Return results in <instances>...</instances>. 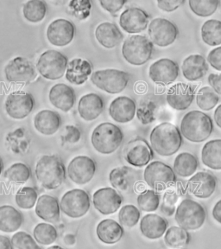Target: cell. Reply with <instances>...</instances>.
<instances>
[{
    "label": "cell",
    "mask_w": 221,
    "mask_h": 249,
    "mask_svg": "<svg viewBox=\"0 0 221 249\" xmlns=\"http://www.w3.org/2000/svg\"><path fill=\"white\" fill-rule=\"evenodd\" d=\"M95 161L87 156H77L70 161L67 174L73 183L85 185L89 183L96 173Z\"/></svg>",
    "instance_id": "5bb4252c"
},
{
    "label": "cell",
    "mask_w": 221,
    "mask_h": 249,
    "mask_svg": "<svg viewBox=\"0 0 221 249\" xmlns=\"http://www.w3.org/2000/svg\"><path fill=\"white\" fill-rule=\"evenodd\" d=\"M214 121L218 126L221 129V104L217 107L214 111Z\"/></svg>",
    "instance_id": "680465c9"
},
{
    "label": "cell",
    "mask_w": 221,
    "mask_h": 249,
    "mask_svg": "<svg viewBox=\"0 0 221 249\" xmlns=\"http://www.w3.org/2000/svg\"><path fill=\"white\" fill-rule=\"evenodd\" d=\"M179 31L175 23L163 18L152 20L148 27V35L153 44L168 47L175 43Z\"/></svg>",
    "instance_id": "8fae6325"
},
{
    "label": "cell",
    "mask_w": 221,
    "mask_h": 249,
    "mask_svg": "<svg viewBox=\"0 0 221 249\" xmlns=\"http://www.w3.org/2000/svg\"><path fill=\"white\" fill-rule=\"evenodd\" d=\"M62 123L60 114L49 109L40 111L34 117V127L39 133L45 136H51L58 132Z\"/></svg>",
    "instance_id": "d4e9b609"
},
{
    "label": "cell",
    "mask_w": 221,
    "mask_h": 249,
    "mask_svg": "<svg viewBox=\"0 0 221 249\" xmlns=\"http://www.w3.org/2000/svg\"><path fill=\"white\" fill-rule=\"evenodd\" d=\"M217 187V178L211 172L200 171L195 173L187 183V189L195 197L201 199L209 198Z\"/></svg>",
    "instance_id": "d6986e66"
},
{
    "label": "cell",
    "mask_w": 221,
    "mask_h": 249,
    "mask_svg": "<svg viewBox=\"0 0 221 249\" xmlns=\"http://www.w3.org/2000/svg\"><path fill=\"white\" fill-rule=\"evenodd\" d=\"M61 138L64 143L75 144L81 140L82 132L77 126L73 124H68L63 130Z\"/></svg>",
    "instance_id": "f907efd6"
},
{
    "label": "cell",
    "mask_w": 221,
    "mask_h": 249,
    "mask_svg": "<svg viewBox=\"0 0 221 249\" xmlns=\"http://www.w3.org/2000/svg\"><path fill=\"white\" fill-rule=\"evenodd\" d=\"M91 82L105 93L117 94L123 92L128 86L130 74L115 69L98 70L91 75Z\"/></svg>",
    "instance_id": "52a82bcc"
},
{
    "label": "cell",
    "mask_w": 221,
    "mask_h": 249,
    "mask_svg": "<svg viewBox=\"0 0 221 249\" xmlns=\"http://www.w3.org/2000/svg\"><path fill=\"white\" fill-rule=\"evenodd\" d=\"M93 74L92 63L82 58L73 59L68 62L66 70V80L74 85H83Z\"/></svg>",
    "instance_id": "f1b7e54d"
},
{
    "label": "cell",
    "mask_w": 221,
    "mask_h": 249,
    "mask_svg": "<svg viewBox=\"0 0 221 249\" xmlns=\"http://www.w3.org/2000/svg\"><path fill=\"white\" fill-rule=\"evenodd\" d=\"M151 146L154 152L163 157L174 155L183 144L181 131L175 124L163 122L155 126L150 135Z\"/></svg>",
    "instance_id": "6da1fadb"
},
{
    "label": "cell",
    "mask_w": 221,
    "mask_h": 249,
    "mask_svg": "<svg viewBox=\"0 0 221 249\" xmlns=\"http://www.w3.org/2000/svg\"><path fill=\"white\" fill-rule=\"evenodd\" d=\"M202 38L209 46H219L221 44V21L209 19L202 25Z\"/></svg>",
    "instance_id": "8d00e7d4"
},
{
    "label": "cell",
    "mask_w": 221,
    "mask_h": 249,
    "mask_svg": "<svg viewBox=\"0 0 221 249\" xmlns=\"http://www.w3.org/2000/svg\"><path fill=\"white\" fill-rule=\"evenodd\" d=\"M196 103L203 111H210L217 106L220 97L211 87H203L196 94Z\"/></svg>",
    "instance_id": "b9f144b4"
},
{
    "label": "cell",
    "mask_w": 221,
    "mask_h": 249,
    "mask_svg": "<svg viewBox=\"0 0 221 249\" xmlns=\"http://www.w3.org/2000/svg\"><path fill=\"white\" fill-rule=\"evenodd\" d=\"M3 168H4V163H3V161H2L1 158H0V175H1L2 171H3Z\"/></svg>",
    "instance_id": "94428289"
},
{
    "label": "cell",
    "mask_w": 221,
    "mask_h": 249,
    "mask_svg": "<svg viewBox=\"0 0 221 249\" xmlns=\"http://www.w3.org/2000/svg\"><path fill=\"white\" fill-rule=\"evenodd\" d=\"M70 12L78 19H86L90 16L92 4L89 0H74L69 3Z\"/></svg>",
    "instance_id": "c3c4849f"
},
{
    "label": "cell",
    "mask_w": 221,
    "mask_h": 249,
    "mask_svg": "<svg viewBox=\"0 0 221 249\" xmlns=\"http://www.w3.org/2000/svg\"><path fill=\"white\" fill-rule=\"evenodd\" d=\"M145 183L154 191L166 190L176 181L175 171L165 163L154 161L149 163L144 171Z\"/></svg>",
    "instance_id": "9c48e42d"
},
{
    "label": "cell",
    "mask_w": 221,
    "mask_h": 249,
    "mask_svg": "<svg viewBox=\"0 0 221 249\" xmlns=\"http://www.w3.org/2000/svg\"><path fill=\"white\" fill-rule=\"evenodd\" d=\"M182 71L187 81L195 82L206 75L208 71V63L202 54H190L184 59Z\"/></svg>",
    "instance_id": "f546056e"
},
{
    "label": "cell",
    "mask_w": 221,
    "mask_h": 249,
    "mask_svg": "<svg viewBox=\"0 0 221 249\" xmlns=\"http://www.w3.org/2000/svg\"><path fill=\"white\" fill-rule=\"evenodd\" d=\"M48 6L43 0H30L23 4V18L30 23L42 22L47 15Z\"/></svg>",
    "instance_id": "d590c367"
},
{
    "label": "cell",
    "mask_w": 221,
    "mask_h": 249,
    "mask_svg": "<svg viewBox=\"0 0 221 249\" xmlns=\"http://www.w3.org/2000/svg\"><path fill=\"white\" fill-rule=\"evenodd\" d=\"M194 96L195 92L192 86L185 83H176L168 90L166 101L172 108L183 111L190 107Z\"/></svg>",
    "instance_id": "44dd1931"
},
{
    "label": "cell",
    "mask_w": 221,
    "mask_h": 249,
    "mask_svg": "<svg viewBox=\"0 0 221 249\" xmlns=\"http://www.w3.org/2000/svg\"><path fill=\"white\" fill-rule=\"evenodd\" d=\"M12 243L17 249H42L31 234L19 231L12 235Z\"/></svg>",
    "instance_id": "7dc6e473"
},
{
    "label": "cell",
    "mask_w": 221,
    "mask_h": 249,
    "mask_svg": "<svg viewBox=\"0 0 221 249\" xmlns=\"http://www.w3.org/2000/svg\"><path fill=\"white\" fill-rule=\"evenodd\" d=\"M154 45L147 36L133 35L124 40L122 54L126 62L133 66H142L152 58Z\"/></svg>",
    "instance_id": "5b68a950"
},
{
    "label": "cell",
    "mask_w": 221,
    "mask_h": 249,
    "mask_svg": "<svg viewBox=\"0 0 221 249\" xmlns=\"http://www.w3.org/2000/svg\"><path fill=\"white\" fill-rule=\"evenodd\" d=\"M207 62L214 70L221 71V46L210 51L207 55Z\"/></svg>",
    "instance_id": "db71d44e"
},
{
    "label": "cell",
    "mask_w": 221,
    "mask_h": 249,
    "mask_svg": "<svg viewBox=\"0 0 221 249\" xmlns=\"http://www.w3.org/2000/svg\"><path fill=\"white\" fill-rule=\"evenodd\" d=\"M31 171L27 164L15 163L4 171V178L11 183L22 184L31 178Z\"/></svg>",
    "instance_id": "ab89813d"
},
{
    "label": "cell",
    "mask_w": 221,
    "mask_h": 249,
    "mask_svg": "<svg viewBox=\"0 0 221 249\" xmlns=\"http://www.w3.org/2000/svg\"><path fill=\"white\" fill-rule=\"evenodd\" d=\"M140 210L134 205L127 204L121 208L119 212V221L121 225L126 228H133L139 222Z\"/></svg>",
    "instance_id": "bcb514c9"
},
{
    "label": "cell",
    "mask_w": 221,
    "mask_h": 249,
    "mask_svg": "<svg viewBox=\"0 0 221 249\" xmlns=\"http://www.w3.org/2000/svg\"><path fill=\"white\" fill-rule=\"evenodd\" d=\"M4 75L7 82L18 84H29L36 76L35 66L27 58L17 56L8 62L4 68Z\"/></svg>",
    "instance_id": "7c38bea8"
},
{
    "label": "cell",
    "mask_w": 221,
    "mask_h": 249,
    "mask_svg": "<svg viewBox=\"0 0 221 249\" xmlns=\"http://www.w3.org/2000/svg\"><path fill=\"white\" fill-rule=\"evenodd\" d=\"M35 107L32 94L23 91L10 93L4 101V109L9 117L14 120H23L31 114Z\"/></svg>",
    "instance_id": "4fadbf2b"
},
{
    "label": "cell",
    "mask_w": 221,
    "mask_h": 249,
    "mask_svg": "<svg viewBox=\"0 0 221 249\" xmlns=\"http://www.w3.org/2000/svg\"><path fill=\"white\" fill-rule=\"evenodd\" d=\"M206 212L201 203L192 199H184L175 211V222L183 230H197L206 221Z\"/></svg>",
    "instance_id": "8992f818"
},
{
    "label": "cell",
    "mask_w": 221,
    "mask_h": 249,
    "mask_svg": "<svg viewBox=\"0 0 221 249\" xmlns=\"http://www.w3.org/2000/svg\"><path fill=\"white\" fill-rule=\"evenodd\" d=\"M169 222L166 219L156 214H145L140 222V231L144 237L156 240L166 233Z\"/></svg>",
    "instance_id": "83f0119b"
},
{
    "label": "cell",
    "mask_w": 221,
    "mask_h": 249,
    "mask_svg": "<svg viewBox=\"0 0 221 249\" xmlns=\"http://www.w3.org/2000/svg\"><path fill=\"white\" fill-rule=\"evenodd\" d=\"M68 62V59L65 54L51 50L43 52L39 56L36 62V70L47 80L56 81L64 76Z\"/></svg>",
    "instance_id": "ba28073f"
},
{
    "label": "cell",
    "mask_w": 221,
    "mask_h": 249,
    "mask_svg": "<svg viewBox=\"0 0 221 249\" xmlns=\"http://www.w3.org/2000/svg\"><path fill=\"white\" fill-rule=\"evenodd\" d=\"M197 158L189 152H182L175 158L174 162V171L182 178H187L194 175L198 169Z\"/></svg>",
    "instance_id": "e575fe53"
},
{
    "label": "cell",
    "mask_w": 221,
    "mask_h": 249,
    "mask_svg": "<svg viewBox=\"0 0 221 249\" xmlns=\"http://www.w3.org/2000/svg\"><path fill=\"white\" fill-rule=\"evenodd\" d=\"M109 181L114 189L121 191H128L135 183V172L127 166L117 167L110 172Z\"/></svg>",
    "instance_id": "d6a6232c"
},
{
    "label": "cell",
    "mask_w": 221,
    "mask_h": 249,
    "mask_svg": "<svg viewBox=\"0 0 221 249\" xmlns=\"http://www.w3.org/2000/svg\"><path fill=\"white\" fill-rule=\"evenodd\" d=\"M155 101L146 98L140 101L138 107L136 108V115L142 124H151L155 120Z\"/></svg>",
    "instance_id": "f6af8a7d"
},
{
    "label": "cell",
    "mask_w": 221,
    "mask_h": 249,
    "mask_svg": "<svg viewBox=\"0 0 221 249\" xmlns=\"http://www.w3.org/2000/svg\"><path fill=\"white\" fill-rule=\"evenodd\" d=\"M183 138L193 143H202L207 140L214 131V122L206 113L194 110L187 113L181 122Z\"/></svg>",
    "instance_id": "3957f363"
},
{
    "label": "cell",
    "mask_w": 221,
    "mask_h": 249,
    "mask_svg": "<svg viewBox=\"0 0 221 249\" xmlns=\"http://www.w3.org/2000/svg\"><path fill=\"white\" fill-rule=\"evenodd\" d=\"M63 249V248H62V247H60V246L57 245H54V246H51V247H50L49 249Z\"/></svg>",
    "instance_id": "6125c7cd"
},
{
    "label": "cell",
    "mask_w": 221,
    "mask_h": 249,
    "mask_svg": "<svg viewBox=\"0 0 221 249\" xmlns=\"http://www.w3.org/2000/svg\"><path fill=\"white\" fill-rule=\"evenodd\" d=\"M33 236L35 241L41 245H51L58 237L57 230L51 223L42 222L35 226L33 230Z\"/></svg>",
    "instance_id": "f35d334b"
},
{
    "label": "cell",
    "mask_w": 221,
    "mask_h": 249,
    "mask_svg": "<svg viewBox=\"0 0 221 249\" xmlns=\"http://www.w3.org/2000/svg\"><path fill=\"white\" fill-rule=\"evenodd\" d=\"M207 81L214 92L221 95V74H210Z\"/></svg>",
    "instance_id": "11a10c76"
},
{
    "label": "cell",
    "mask_w": 221,
    "mask_h": 249,
    "mask_svg": "<svg viewBox=\"0 0 221 249\" xmlns=\"http://www.w3.org/2000/svg\"><path fill=\"white\" fill-rule=\"evenodd\" d=\"M35 212L44 222L55 223L61 217V208L58 199L50 195H42L37 199Z\"/></svg>",
    "instance_id": "484cf974"
},
{
    "label": "cell",
    "mask_w": 221,
    "mask_h": 249,
    "mask_svg": "<svg viewBox=\"0 0 221 249\" xmlns=\"http://www.w3.org/2000/svg\"><path fill=\"white\" fill-rule=\"evenodd\" d=\"M220 2L218 0H189L191 11L198 17L206 18L217 11Z\"/></svg>",
    "instance_id": "ee69618b"
},
{
    "label": "cell",
    "mask_w": 221,
    "mask_h": 249,
    "mask_svg": "<svg viewBox=\"0 0 221 249\" xmlns=\"http://www.w3.org/2000/svg\"><path fill=\"white\" fill-rule=\"evenodd\" d=\"M181 195L175 190H169L165 192L163 196V204L161 207V210L163 214L170 216L174 214L175 210V204L178 201Z\"/></svg>",
    "instance_id": "681fc988"
},
{
    "label": "cell",
    "mask_w": 221,
    "mask_h": 249,
    "mask_svg": "<svg viewBox=\"0 0 221 249\" xmlns=\"http://www.w3.org/2000/svg\"><path fill=\"white\" fill-rule=\"evenodd\" d=\"M150 21V16L143 9L131 7L121 13L119 25L129 34H138L145 31Z\"/></svg>",
    "instance_id": "ffe728a7"
},
{
    "label": "cell",
    "mask_w": 221,
    "mask_h": 249,
    "mask_svg": "<svg viewBox=\"0 0 221 249\" xmlns=\"http://www.w3.org/2000/svg\"><path fill=\"white\" fill-rule=\"evenodd\" d=\"M213 216L216 222L221 224V199L214 205L213 209Z\"/></svg>",
    "instance_id": "9f6ffc18"
},
{
    "label": "cell",
    "mask_w": 221,
    "mask_h": 249,
    "mask_svg": "<svg viewBox=\"0 0 221 249\" xmlns=\"http://www.w3.org/2000/svg\"><path fill=\"white\" fill-rule=\"evenodd\" d=\"M12 240H10L7 236L0 235V249H13Z\"/></svg>",
    "instance_id": "6f0895ef"
},
{
    "label": "cell",
    "mask_w": 221,
    "mask_h": 249,
    "mask_svg": "<svg viewBox=\"0 0 221 249\" xmlns=\"http://www.w3.org/2000/svg\"><path fill=\"white\" fill-rule=\"evenodd\" d=\"M35 173L39 183L49 191L56 190L66 178L64 163L56 155L41 157L35 165Z\"/></svg>",
    "instance_id": "7a4b0ae2"
},
{
    "label": "cell",
    "mask_w": 221,
    "mask_h": 249,
    "mask_svg": "<svg viewBox=\"0 0 221 249\" xmlns=\"http://www.w3.org/2000/svg\"><path fill=\"white\" fill-rule=\"evenodd\" d=\"M94 35L98 43L109 50L119 45L124 38L119 28L115 23L109 22L99 24L95 29Z\"/></svg>",
    "instance_id": "4316f807"
},
{
    "label": "cell",
    "mask_w": 221,
    "mask_h": 249,
    "mask_svg": "<svg viewBox=\"0 0 221 249\" xmlns=\"http://www.w3.org/2000/svg\"><path fill=\"white\" fill-rule=\"evenodd\" d=\"M38 199V193L34 187H23L16 193L15 202L20 209L31 210L34 208Z\"/></svg>",
    "instance_id": "60d3db41"
},
{
    "label": "cell",
    "mask_w": 221,
    "mask_h": 249,
    "mask_svg": "<svg viewBox=\"0 0 221 249\" xmlns=\"http://www.w3.org/2000/svg\"><path fill=\"white\" fill-rule=\"evenodd\" d=\"M49 99L52 106L62 112H69L74 107L76 95L70 86L59 83L51 88Z\"/></svg>",
    "instance_id": "603a6c76"
},
{
    "label": "cell",
    "mask_w": 221,
    "mask_h": 249,
    "mask_svg": "<svg viewBox=\"0 0 221 249\" xmlns=\"http://www.w3.org/2000/svg\"><path fill=\"white\" fill-rule=\"evenodd\" d=\"M124 160L134 167H144L152 161L154 153L146 140L136 138L130 141L124 148Z\"/></svg>",
    "instance_id": "9a60e30c"
},
{
    "label": "cell",
    "mask_w": 221,
    "mask_h": 249,
    "mask_svg": "<svg viewBox=\"0 0 221 249\" xmlns=\"http://www.w3.org/2000/svg\"><path fill=\"white\" fill-rule=\"evenodd\" d=\"M47 39L55 47H65L73 42L75 26L69 20L64 18L52 21L47 28Z\"/></svg>",
    "instance_id": "2e32d148"
},
{
    "label": "cell",
    "mask_w": 221,
    "mask_h": 249,
    "mask_svg": "<svg viewBox=\"0 0 221 249\" xmlns=\"http://www.w3.org/2000/svg\"><path fill=\"white\" fill-rule=\"evenodd\" d=\"M75 241L76 240H75L74 234H67L66 236L64 237V241L67 245H74Z\"/></svg>",
    "instance_id": "91938a15"
},
{
    "label": "cell",
    "mask_w": 221,
    "mask_h": 249,
    "mask_svg": "<svg viewBox=\"0 0 221 249\" xmlns=\"http://www.w3.org/2000/svg\"><path fill=\"white\" fill-rule=\"evenodd\" d=\"M109 115L118 123H128L135 118L136 104L134 100L127 96L114 99L109 106Z\"/></svg>",
    "instance_id": "7402d4cb"
},
{
    "label": "cell",
    "mask_w": 221,
    "mask_h": 249,
    "mask_svg": "<svg viewBox=\"0 0 221 249\" xmlns=\"http://www.w3.org/2000/svg\"><path fill=\"white\" fill-rule=\"evenodd\" d=\"M136 202L140 210L154 212L159 208L160 195L154 190H146L138 195Z\"/></svg>",
    "instance_id": "7bdbcfd3"
},
{
    "label": "cell",
    "mask_w": 221,
    "mask_h": 249,
    "mask_svg": "<svg viewBox=\"0 0 221 249\" xmlns=\"http://www.w3.org/2000/svg\"><path fill=\"white\" fill-rule=\"evenodd\" d=\"M184 3L183 0H158L156 2L158 8L165 12H175Z\"/></svg>",
    "instance_id": "f5cc1de1"
},
{
    "label": "cell",
    "mask_w": 221,
    "mask_h": 249,
    "mask_svg": "<svg viewBox=\"0 0 221 249\" xmlns=\"http://www.w3.org/2000/svg\"><path fill=\"white\" fill-rule=\"evenodd\" d=\"M124 233L123 226L113 219L102 220L96 228L98 239L106 245L116 244L123 238Z\"/></svg>",
    "instance_id": "4dcf8cb0"
},
{
    "label": "cell",
    "mask_w": 221,
    "mask_h": 249,
    "mask_svg": "<svg viewBox=\"0 0 221 249\" xmlns=\"http://www.w3.org/2000/svg\"><path fill=\"white\" fill-rule=\"evenodd\" d=\"M23 222V214L11 205L0 206V231L13 233L19 230Z\"/></svg>",
    "instance_id": "1f68e13d"
},
{
    "label": "cell",
    "mask_w": 221,
    "mask_h": 249,
    "mask_svg": "<svg viewBox=\"0 0 221 249\" xmlns=\"http://www.w3.org/2000/svg\"><path fill=\"white\" fill-rule=\"evenodd\" d=\"M105 103L97 93H86L83 95L78 103V113L82 120L93 121L103 113Z\"/></svg>",
    "instance_id": "cb8c5ba5"
},
{
    "label": "cell",
    "mask_w": 221,
    "mask_h": 249,
    "mask_svg": "<svg viewBox=\"0 0 221 249\" xmlns=\"http://www.w3.org/2000/svg\"><path fill=\"white\" fill-rule=\"evenodd\" d=\"M90 207L91 200L89 195L81 189L67 191L62 196L60 202V208L62 213L73 219L84 216L89 211Z\"/></svg>",
    "instance_id": "30bf717a"
},
{
    "label": "cell",
    "mask_w": 221,
    "mask_h": 249,
    "mask_svg": "<svg viewBox=\"0 0 221 249\" xmlns=\"http://www.w3.org/2000/svg\"><path fill=\"white\" fill-rule=\"evenodd\" d=\"M127 3L126 0H101L100 4L105 11L115 15L117 12H119L124 4Z\"/></svg>",
    "instance_id": "816d5d0a"
},
{
    "label": "cell",
    "mask_w": 221,
    "mask_h": 249,
    "mask_svg": "<svg viewBox=\"0 0 221 249\" xmlns=\"http://www.w3.org/2000/svg\"><path fill=\"white\" fill-rule=\"evenodd\" d=\"M124 140V133L118 125L104 122L93 129L91 143L96 152L110 155L116 152Z\"/></svg>",
    "instance_id": "277c9868"
},
{
    "label": "cell",
    "mask_w": 221,
    "mask_h": 249,
    "mask_svg": "<svg viewBox=\"0 0 221 249\" xmlns=\"http://www.w3.org/2000/svg\"><path fill=\"white\" fill-rule=\"evenodd\" d=\"M179 65L177 62L169 58H162L153 62L150 70L149 76L152 82L160 85H169L175 82L179 76Z\"/></svg>",
    "instance_id": "ac0fdd59"
},
{
    "label": "cell",
    "mask_w": 221,
    "mask_h": 249,
    "mask_svg": "<svg viewBox=\"0 0 221 249\" xmlns=\"http://www.w3.org/2000/svg\"><path fill=\"white\" fill-rule=\"evenodd\" d=\"M166 245L172 249H180L187 245L190 241V234L181 227L173 226L168 229L164 235Z\"/></svg>",
    "instance_id": "74e56055"
},
{
    "label": "cell",
    "mask_w": 221,
    "mask_h": 249,
    "mask_svg": "<svg viewBox=\"0 0 221 249\" xmlns=\"http://www.w3.org/2000/svg\"><path fill=\"white\" fill-rule=\"evenodd\" d=\"M93 206L101 214H114L123 203V197L114 188H101L93 193Z\"/></svg>",
    "instance_id": "e0dca14e"
},
{
    "label": "cell",
    "mask_w": 221,
    "mask_h": 249,
    "mask_svg": "<svg viewBox=\"0 0 221 249\" xmlns=\"http://www.w3.org/2000/svg\"><path fill=\"white\" fill-rule=\"evenodd\" d=\"M202 161L212 170H221V140H210L203 145Z\"/></svg>",
    "instance_id": "836d02e7"
}]
</instances>
